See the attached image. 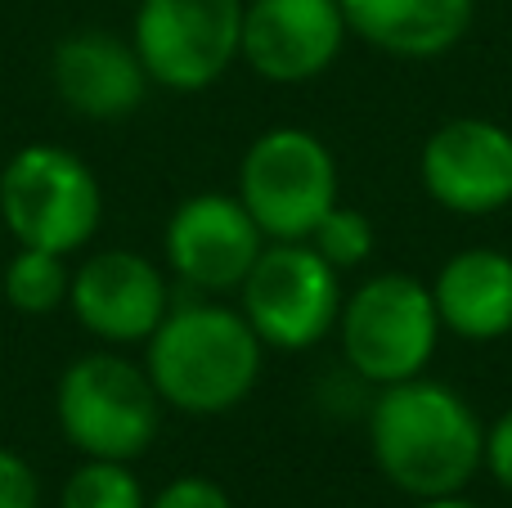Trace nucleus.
Returning a JSON list of instances; mask_svg holds the SVG:
<instances>
[{"mask_svg":"<svg viewBox=\"0 0 512 508\" xmlns=\"http://www.w3.org/2000/svg\"><path fill=\"white\" fill-rule=\"evenodd\" d=\"M369 450L378 473L414 500L463 495L486 468V428L450 383L418 374L378 387L369 405Z\"/></svg>","mask_w":512,"mask_h":508,"instance_id":"f257e3e1","label":"nucleus"},{"mask_svg":"<svg viewBox=\"0 0 512 508\" xmlns=\"http://www.w3.org/2000/svg\"><path fill=\"white\" fill-rule=\"evenodd\" d=\"M265 365V342L248 315L221 302H198L167 311L149 338V369L162 405L194 419L230 414L256 392Z\"/></svg>","mask_w":512,"mask_h":508,"instance_id":"f03ea898","label":"nucleus"},{"mask_svg":"<svg viewBox=\"0 0 512 508\" xmlns=\"http://www.w3.org/2000/svg\"><path fill=\"white\" fill-rule=\"evenodd\" d=\"M54 419L63 441L86 459L135 464L158 441L162 396L144 365L117 351H90L59 374Z\"/></svg>","mask_w":512,"mask_h":508,"instance_id":"7ed1b4c3","label":"nucleus"},{"mask_svg":"<svg viewBox=\"0 0 512 508\" xmlns=\"http://www.w3.org/2000/svg\"><path fill=\"white\" fill-rule=\"evenodd\" d=\"M0 221L18 248L72 257L104 221V189L72 149L23 144L0 171Z\"/></svg>","mask_w":512,"mask_h":508,"instance_id":"20e7f679","label":"nucleus"},{"mask_svg":"<svg viewBox=\"0 0 512 508\" xmlns=\"http://www.w3.org/2000/svg\"><path fill=\"white\" fill-rule=\"evenodd\" d=\"M441 333L432 284L400 270L364 279L351 297H342V315H337V342L346 365L373 387L427 374Z\"/></svg>","mask_w":512,"mask_h":508,"instance_id":"39448f33","label":"nucleus"},{"mask_svg":"<svg viewBox=\"0 0 512 508\" xmlns=\"http://www.w3.org/2000/svg\"><path fill=\"white\" fill-rule=\"evenodd\" d=\"M239 203L270 243L310 239L315 225L342 203L333 149L306 126H274L256 135L239 162Z\"/></svg>","mask_w":512,"mask_h":508,"instance_id":"423d86ee","label":"nucleus"},{"mask_svg":"<svg viewBox=\"0 0 512 508\" xmlns=\"http://www.w3.org/2000/svg\"><path fill=\"white\" fill-rule=\"evenodd\" d=\"M239 311L274 351H310L337 333L342 284L306 239L265 243L239 288Z\"/></svg>","mask_w":512,"mask_h":508,"instance_id":"0eeeda50","label":"nucleus"},{"mask_svg":"<svg viewBox=\"0 0 512 508\" xmlns=\"http://www.w3.org/2000/svg\"><path fill=\"white\" fill-rule=\"evenodd\" d=\"M131 45L153 86L198 95L239 59L243 0H140Z\"/></svg>","mask_w":512,"mask_h":508,"instance_id":"6e6552de","label":"nucleus"},{"mask_svg":"<svg viewBox=\"0 0 512 508\" xmlns=\"http://www.w3.org/2000/svg\"><path fill=\"white\" fill-rule=\"evenodd\" d=\"M261 225L239 203V194H194L171 212L162 248L171 275L203 297L239 293L265 248Z\"/></svg>","mask_w":512,"mask_h":508,"instance_id":"1a4fd4ad","label":"nucleus"},{"mask_svg":"<svg viewBox=\"0 0 512 508\" xmlns=\"http://www.w3.org/2000/svg\"><path fill=\"white\" fill-rule=\"evenodd\" d=\"M427 198L459 216L512 207V131L490 117H450L418 153Z\"/></svg>","mask_w":512,"mask_h":508,"instance_id":"9d476101","label":"nucleus"},{"mask_svg":"<svg viewBox=\"0 0 512 508\" xmlns=\"http://www.w3.org/2000/svg\"><path fill=\"white\" fill-rule=\"evenodd\" d=\"M346 36L337 0H248L239 59L270 86H306L333 68Z\"/></svg>","mask_w":512,"mask_h":508,"instance_id":"9b49d317","label":"nucleus"},{"mask_svg":"<svg viewBox=\"0 0 512 508\" xmlns=\"http://www.w3.org/2000/svg\"><path fill=\"white\" fill-rule=\"evenodd\" d=\"M68 306L90 338L108 347L149 342L167 320L171 293L162 270L135 248H104L72 270Z\"/></svg>","mask_w":512,"mask_h":508,"instance_id":"f8f14e48","label":"nucleus"},{"mask_svg":"<svg viewBox=\"0 0 512 508\" xmlns=\"http://www.w3.org/2000/svg\"><path fill=\"white\" fill-rule=\"evenodd\" d=\"M50 81L63 108L86 122H126L149 95V72L131 41L104 27H81L54 45Z\"/></svg>","mask_w":512,"mask_h":508,"instance_id":"ddd939ff","label":"nucleus"},{"mask_svg":"<svg viewBox=\"0 0 512 508\" xmlns=\"http://www.w3.org/2000/svg\"><path fill=\"white\" fill-rule=\"evenodd\" d=\"M432 302L441 329L463 342H499L512 333V257L499 248H463L436 270Z\"/></svg>","mask_w":512,"mask_h":508,"instance_id":"4468645a","label":"nucleus"},{"mask_svg":"<svg viewBox=\"0 0 512 508\" xmlns=\"http://www.w3.org/2000/svg\"><path fill=\"white\" fill-rule=\"evenodd\" d=\"M360 41L396 59H441L468 36L477 0H337Z\"/></svg>","mask_w":512,"mask_h":508,"instance_id":"2eb2a0df","label":"nucleus"},{"mask_svg":"<svg viewBox=\"0 0 512 508\" xmlns=\"http://www.w3.org/2000/svg\"><path fill=\"white\" fill-rule=\"evenodd\" d=\"M72 288V266L68 257L45 248H18L9 257L5 275H0V293L18 315H50L59 306H68Z\"/></svg>","mask_w":512,"mask_h":508,"instance_id":"dca6fc26","label":"nucleus"},{"mask_svg":"<svg viewBox=\"0 0 512 508\" xmlns=\"http://www.w3.org/2000/svg\"><path fill=\"white\" fill-rule=\"evenodd\" d=\"M59 508H149V500H144V486H140V477L131 473V464L86 459V464L63 482Z\"/></svg>","mask_w":512,"mask_h":508,"instance_id":"f3484780","label":"nucleus"},{"mask_svg":"<svg viewBox=\"0 0 512 508\" xmlns=\"http://www.w3.org/2000/svg\"><path fill=\"white\" fill-rule=\"evenodd\" d=\"M306 243L337 270V275H342V270H355V266H364V261L373 257L378 234H373V221L360 212V207L337 203L333 212L315 225V234H310Z\"/></svg>","mask_w":512,"mask_h":508,"instance_id":"a211bd4d","label":"nucleus"},{"mask_svg":"<svg viewBox=\"0 0 512 508\" xmlns=\"http://www.w3.org/2000/svg\"><path fill=\"white\" fill-rule=\"evenodd\" d=\"M149 508H234V504L221 482H212V477H203V473H185L162 486L149 500Z\"/></svg>","mask_w":512,"mask_h":508,"instance_id":"6ab92c4d","label":"nucleus"},{"mask_svg":"<svg viewBox=\"0 0 512 508\" xmlns=\"http://www.w3.org/2000/svg\"><path fill=\"white\" fill-rule=\"evenodd\" d=\"M0 508H41V477L18 450L0 446Z\"/></svg>","mask_w":512,"mask_h":508,"instance_id":"aec40b11","label":"nucleus"},{"mask_svg":"<svg viewBox=\"0 0 512 508\" xmlns=\"http://www.w3.org/2000/svg\"><path fill=\"white\" fill-rule=\"evenodd\" d=\"M486 468H490V477L512 495V410H504L486 428Z\"/></svg>","mask_w":512,"mask_h":508,"instance_id":"412c9836","label":"nucleus"},{"mask_svg":"<svg viewBox=\"0 0 512 508\" xmlns=\"http://www.w3.org/2000/svg\"><path fill=\"white\" fill-rule=\"evenodd\" d=\"M418 508H477V504L463 500V495H441V500H418Z\"/></svg>","mask_w":512,"mask_h":508,"instance_id":"4be33fe9","label":"nucleus"}]
</instances>
